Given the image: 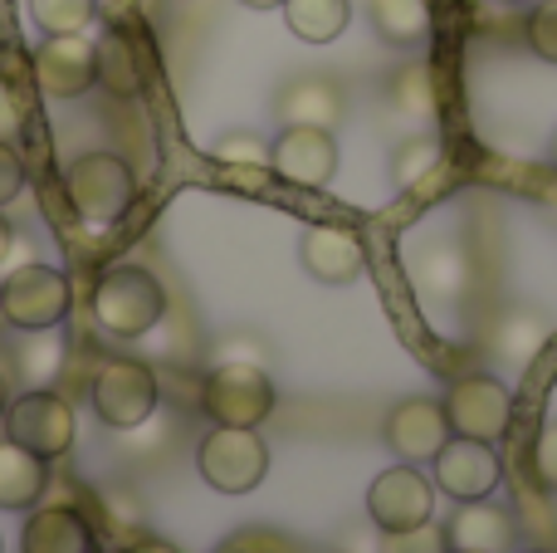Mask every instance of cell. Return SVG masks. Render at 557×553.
Segmentation results:
<instances>
[{
  "instance_id": "1",
  "label": "cell",
  "mask_w": 557,
  "mask_h": 553,
  "mask_svg": "<svg viewBox=\"0 0 557 553\" xmlns=\"http://www.w3.org/2000/svg\"><path fill=\"white\" fill-rule=\"evenodd\" d=\"M94 319L108 339H143L166 319V290L143 265H113L94 284Z\"/></svg>"
},
{
  "instance_id": "2",
  "label": "cell",
  "mask_w": 557,
  "mask_h": 553,
  "mask_svg": "<svg viewBox=\"0 0 557 553\" xmlns=\"http://www.w3.org/2000/svg\"><path fill=\"white\" fill-rule=\"evenodd\" d=\"M64 196L88 225H113L133 206L137 176L117 152H84L64 167Z\"/></svg>"
},
{
  "instance_id": "3",
  "label": "cell",
  "mask_w": 557,
  "mask_h": 553,
  "mask_svg": "<svg viewBox=\"0 0 557 553\" xmlns=\"http://www.w3.org/2000/svg\"><path fill=\"white\" fill-rule=\"evenodd\" d=\"M196 470L221 495H250L270 476V446L260 427H211L196 446Z\"/></svg>"
},
{
  "instance_id": "4",
  "label": "cell",
  "mask_w": 557,
  "mask_h": 553,
  "mask_svg": "<svg viewBox=\"0 0 557 553\" xmlns=\"http://www.w3.org/2000/svg\"><path fill=\"white\" fill-rule=\"evenodd\" d=\"M69 314V274L54 265H20L0 280V319L20 333H49Z\"/></svg>"
},
{
  "instance_id": "5",
  "label": "cell",
  "mask_w": 557,
  "mask_h": 553,
  "mask_svg": "<svg viewBox=\"0 0 557 553\" xmlns=\"http://www.w3.org/2000/svg\"><path fill=\"white\" fill-rule=\"evenodd\" d=\"M88 397H94V411L108 431H137L157 411V402H162V382L137 358H108L94 372Z\"/></svg>"
},
{
  "instance_id": "6",
  "label": "cell",
  "mask_w": 557,
  "mask_h": 553,
  "mask_svg": "<svg viewBox=\"0 0 557 553\" xmlns=\"http://www.w3.org/2000/svg\"><path fill=\"white\" fill-rule=\"evenodd\" d=\"M201 407L215 427H260L274 411V382L260 362H221L201 382Z\"/></svg>"
},
{
  "instance_id": "7",
  "label": "cell",
  "mask_w": 557,
  "mask_h": 553,
  "mask_svg": "<svg viewBox=\"0 0 557 553\" xmlns=\"http://www.w3.org/2000/svg\"><path fill=\"white\" fill-rule=\"evenodd\" d=\"M5 437L15 441V446L35 451L39 460H59V456L74 451L78 417H74V407H69L59 392L35 388V392H25V397H15L5 407Z\"/></svg>"
},
{
  "instance_id": "8",
  "label": "cell",
  "mask_w": 557,
  "mask_h": 553,
  "mask_svg": "<svg viewBox=\"0 0 557 553\" xmlns=\"http://www.w3.org/2000/svg\"><path fill=\"white\" fill-rule=\"evenodd\" d=\"M445 417L455 437H474L499 446L513 427V392L490 372H465L445 388Z\"/></svg>"
},
{
  "instance_id": "9",
  "label": "cell",
  "mask_w": 557,
  "mask_h": 553,
  "mask_svg": "<svg viewBox=\"0 0 557 553\" xmlns=\"http://www.w3.org/2000/svg\"><path fill=\"white\" fill-rule=\"evenodd\" d=\"M367 515L382 534H401V529H416V525H431L435 515V480H425L416 466L396 460L392 470L367 486Z\"/></svg>"
},
{
  "instance_id": "10",
  "label": "cell",
  "mask_w": 557,
  "mask_h": 553,
  "mask_svg": "<svg viewBox=\"0 0 557 553\" xmlns=\"http://www.w3.org/2000/svg\"><path fill=\"white\" fill-rule=\"evenodd\" d=\"M270 172L288 186L304 192H323L337 176V137L333 127H304V123H284L278 137L270 143Z\"/></svg>"
},
{
  "instance_id": "11",
  "label": "cell",
  "mask_w": 557,
  "mask_h": 553,
  "mask_svg": "<svg viewBox=\"0 0 557 553\" xmlns=\"http://www.w3.org/2000/svg\"><path fill=\"white\" fill-rule=\"evenodd\" d=\"M29 74H35L39 94L45 98H84L98 84V39L78 35H45L29 59Z\"/></svg>"
},
{
  "instance_id": "12",
  "label": "cell",
  "mask_w": 557,
  "mask_h": 553,
  "mask_svg": "<svg viewBox=\"0 0 557 553\" xmlns=\"http://www.w3.org/2000/svg\"><path fill=\"white\" fill-rule=\"evenodd\" d=\"M435 466V490H445V500L465 505V500H490L504 486V460L490 441L474 437H450L441 446Z\"/></svg>"
},
{
  "instance_id": "13",
  "label": "cell",
  "mask_w": 557,
  "mask_h": 553,
  "mask_svg": "<svg viewBox=\"0 0 557 553\" xmlns=\"http://www.w3.org/2000/svg\"><path fill=\"white\" fill-rule=\"evenodd\" d=\"M450 437H455V431H450V417H445V402H435V397L396 402V407L386 411V421H382L386 451H392L396 460H406V466L435 460Z\"/></svg>"
},
{
  "instance_id": "14",
  "label": "cell",
  "mask_w": 557,
  "mask_h": 553,
  "mask_svg": "<svg viewBox=\"0 0 557 553\" xmlns=\"http://www.w3.org/2000/svg\"><path fill=\"white\" fill-rule=\"evenodd\" d=\"M298 265L318 284H352L367 270V245L347 225H308L298 241Z\"/></svg>"
},
{
  "instance_id": "15",
  "label": "cell",
  "mask_w": 557,
  "mask_h": 553,
  "mask_svg": "<svg viewBox=\"0 0 557 553\" xmlns=\"http://www.w3.org/2000/svg\"><path fill=\"white\" fill-rule=\"evenodd\" d=\"M445 544L465 553H509L519 544V519L494 500H465L445 525Z\"/></svg>"
},
{
  "instance_id": "16",
  "label": "cell",
  "mask_w": 557,
  "mask_h": 553,
  "mask_svg": "<svg viewBox=\"0 0 557 553\" xmlns=\"http://www.w3.org/2000/svg\"><path fill=\"white\" fill-rule=\"evenodd\" d=\"M274 113L284 123H304V127H337L347 113V98L337 88V78L327 74H298L288 78L274 94Z\"/></svg>"
},
{
  "instance_id": "17",
  "label": "cell",
  "mask_w": 557,
  "mask_h": 553,
  "mask_svg": "<svg viewBox=\"0 0 557 553\" xmlns=\"http://www.w3.org/2000/svg\"><path fill=\"white\" fill-rule=\"evenodd\" d=\"M20 553H94V529L69 505H39L25 519Z\"/></svg>"
},
{
  "instance_id": "18",
  "label": "cell",
  "mask_w": 557,
  "mask_h": 553,
  "mask_svg": "<svg viewBox=\"0 0 557 553\" xmlns=\"http://www.w3.org/2000/svg\"><path fill=\"white\" fill-rule=\"evenodd\" d=\"M49 486V460H39L35 451L0 441V509H35V500Z\"/></svg>"
},
{
  "instance_id": "19",
  "label": "cell",
  "mask_w": 557,
  "mask_h": 553,
  "mask_svg": "<svg viewBox=\"0 0 557 553\" xmlns=\"http://www.w3.org/2000/svg\"><path fill=\"white\" fill-rule=\"evenodd\" d=\"M367 15L382 45L416 49L431 39V0H367Z\"/></svg>"
},
{
  "instance_id": "20",
  "label": "cell",
  "mask_w": 557,
  "mask_h": 553,
  "mask_svg": "<svg viewBox=\"0 0 557 553\" xmlns=\"http://www.w3.org/2000/svg\"><path fill=\"white\" fill-rule=\"evenodd\" d=\"M284 25L304 45H333L352 20V0H284Z\"/></svg>"
},
{
  "instance_id": "21",
  "label": "cell",
  "mask_w": 557,
  "mask_h": 553,
  "mask_svg": "<svg viewBox=\"0 0 557 553\" xmlns=\"http://www.w3.org/2000/svg\"><path fill=\"white\" fill-rule=\"evenodd\" d=\"M98 84L113 88L117 98L143 94V59H137V45L123 25H113L98 39Z\"/></svg>"
},
{
  "instance_id": "22",
  "label": "cell",
  "mask_w": 557,
  "mask_h": 553,
  "mask_svg": "<svg viewBox=\"0 0 557 553\" xmlns=\"http://www.w3.org/2000/svg\"><path fill=\"white\" fill-rule=\"evenodd\" d=\"M441 157H445V147H441L435 133L401 137V143L392 147V186L396 192H416L425 176L441 172Z\"/></svg>"
},
{
  "instance_id": "23",
  "label": "cell",
  "mask_w": 557,
  "mask_h": 553,
  "mask_svg": "<svg viewBox=\"0 0 557 553\" xmlns=\"http://www.w3.org/2000/svg\"><path fill=\"white\" fill-rule=\"evenodd\" d=\"M25 15L39 35H78L98 20V0H25Z\"/></svg>"
},
{
  "instance_id": "24",
  "label": "cell",
  "mask_w": 557,
  "mask_h": 553,
  "mask_svg": "<svg viewBox=\"0 0 557 553\" xmlns=\"http://www.w3.org/2000/svg\"><path fill=\"white\" fill-rule=\"evenodd\" d=\"M392 108L406 118H431L435 113V78H431V64H406L392 74Z\"/></svg>"
},
{
  "instance_id": "25",
  "label": "cell",
  "mask_w": 557,
  "mask_h": 553,
  "mask_svg": "<svg viewBox=\"0 0 557 553\" xmlns=\"http://www.w3.org/2000/svg\"><path fill=\"white\" fill-rule=\"evenodd\" d=\"M211 157L221 167H235V172H264V167H270V143H264L260 133H245V127H235V133L215 137Z\"/></svg>"
},
{
  "instance_id": "26",
  "label": "cell",
  "mask_w": 557,
  "mask_h": 553,
  "mask_svg": "<svg viewBox=\"0 0 557 553\" xmlns=\"http://www.w3.org/2000/svg\"><path fill=\"white\" fill-rule=\"evenodd\" d=\"M529 49L543 59V64H557V0H539L529 10Z\"/></svg>"
},
{
  "instance_id": "27",
  "label": "cell",
  "mask_w": 557,
  "mask_h": 553,
  "mask_svg": "<svg viewBox=\"0 0 557 553\" xmlns=\"http://www.w3.org/2000/svg\"><path fill=\"white\" fill-rule=\"evenodd\" d=\"M382 553H450V544H445V529L416 525V529H401V534H386Z\"/></svg>"
},
{
  "instance_id": "28",
  "label": "cell",
  "mask_w": 557,
  "mask_h": 553,
  "mask_svg": "<svg viewBox=\"0 0 557 553\" xmlns=\"http://www.w3.org/2000/svg\"><path fill=\"white\" fill-rule=\"evenodd\" d=\"M533 476H539V486L557 495V421L539 431V441H533Z\"/></svg>"
},
{
  "instance_id": "29",
  "label": "cell",
  "mask_w": 557,
  "mask_h": 553,
  "mask_svg": "<svg viewBox=\"0 0 557 553\" xmlns=\"http://www.w3.org/2000/svg\"><path fill=\"white\" fill-rule=\"evenodd\" d=\"M20 192H25V162H20V152L10 147V137H0V211H5Z\"/></svg>"
},
{
  "instance_id": "30",
  "label": "cell",
  "mask_w": 557,
  "mask_h": 553,
  "mask_svg": "<svg viewBox=\"0 0 557 553\" xmlns=\"http://www.w3.org/2000/svg\"><path fill=\"white\" fill-rule=\"evenodd\" d=\"M539 343H543V323L533 319L529 333H523V314H513V319H509V333H504V353H509L513 362H529L533 353H539Z\"/></svg>"
},
{
  "instance_id": "31",
  "label": "cell",
  "mask_w": 557,
  "mask_h": 553,
  "mask_svg": "<svg viewBox=\"0 0 557 553\" xmlns=\"http://www.w3.org/2000/svg\"><path fill=\"white\" fill-rule=\"evenodd\" d=\"M54 362H59V348L49 339L39 343V358H35V353H25V368H29V378H35V382H45L49 372H54Z\"/></svg>"
},
{
  "instance_id": "32",
  "label": "cell",
  "mask_w": 557,
  "mask_h": 553,
  "mask_svg": "<svg viewBox=\"0 0 557 553\" xmlns=\"http://www.w3.org/2000/svg\"><path fill=\"white\" fill-rule=\"evenodd\" d=\"M15 123H20V113H15V103H10L5 84H0V137H10V133H15Z\"/></svg>"
},
{
  "instance_id": "33",
  "label": "cell",
  "mask_w": 557,
  "mask_h": 553,
  "mask_svg": "<svg viewBox=\"0 0 557 553\" xmlns=\"http://www.w3.org/2000/svg\"><path fill=\"white\" fill-rule=\"evenodd\" d=\"M127 553H182V549L166 544V539H137V544L127 549Z\"/></svg>"
},
{
  "instance_id": "34",
  "label": "cell",
  "mask_w": 557,
  "mask_h": 553,
  "mask_svg": "<svg viewBox=\"0 0 557 553\" xmlns=\"http://www.w3.org/2000/svg\"><path fill=\"white\" fill-rule=\"evenodd\" d=\"M15 250V225L5 221V211H0V265H5V255Z\"/></svg>"
},
{
  "instance_id": "35",
  "label": "cell",
  "mask_w": 557,
  "mask_h": 553,
  "mask_svg": "<svg viewBox=\"0 0 557 553\" xmlns=\"http://www.w3.org/2000/svg\"><path fill=\"white\" fill-rule=\"evenodd\" d=\"M5 407H10V378L0 372V421H5Z\"/></svg>"
},
{
  "instance_id": "36",
  "label": "cell",
  "mask_w": 557,
  "mask_h": 553,
  "mask_svg": "<svg viewBox=\"0 0 557 553\" xmlns=\"http://www.w3.org/2000/svg\"><path fill=\"white\" fill-rule=\"evenodd\" d=\"M240 5H250V10H278L284 0H240Z\"/></svg>"
},
{
  "instance_id": "37",
  "label": "cell",
  "mask_w": 557,
  "mask_h": 553,
  "mask_svg": "<svg viewBox=\"0 0 557 553\" xmlns=\"http://www.w3.org/2000/svg\"><path fill=\"white\" fill-rule=\"evenodd\" d=\"M490 5H523V0H490Z\"/></svg>"
},
{
  "instance_id": "38",
  "label": "cell",
  "mask_w": 557,
  "mask_h": 553,
  "mask_svg": "<svg viewBox=\"0 0 557 553\" xmlns=\"http://www.w3.org/2000/svg\"><path fill=\"white\" fill-rule=\"evenodd\" d=\"M553 162H557V133H553Z\"/></svg>"
},
{
  "instance_id": "39",
  "label": "cell",
  "mask_w": 557,
  "mask_h": 553,
  "mask_svg": "<svg viewBox=\"0 0 557 553\" xmlns=\"http://www.w3.org/2000/svg\"><path fill=\"white\" fill-rule=\"evenodd\" d=\"M450 553H465V549H450Z\"/></svg>"
},
{
  "instance_id": "40",
  "label": "cell",
  "mask_w": 557,
  "mask_h": 553,
  "mask_svg": "<svg viewBox=\"0 0 557 553\" xmlns=\"http://www.w3.org/2000/svg\"><path fill=\"white\" fill-rule=\"evenodd\" d=\"M0 553H5V544H0Z\"/></svg>"
},
{
  "instance_id": "41",
  "label": "cell",
  "mask_w": 557,
  "mask_h": 553,
  "mask_svg": "<svg viewBox=\"0 0 557 553\" xmlns=\"http://www.w3.org/2000/svg\"><path fill=\"white\" fill-rule=\"evenodd\" d=\"M533 553H543V549H533Z\"/></svg>"
}]
</instances>
